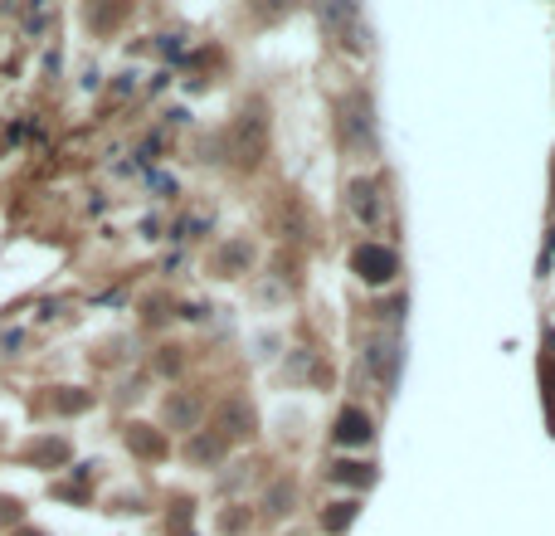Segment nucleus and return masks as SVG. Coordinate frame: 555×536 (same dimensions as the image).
Here are the masks:
<instances>
[{
  "label": "nucleus",
  "instance_id": "nucleus-1",
  "mask_svg": "<svg viewBox=\"0 0 555 536\" xmlns=\"http://www.w3.org/2000/svg\"><path fill=\"white\" fill-rule=\"evenodd\" d=\"M351 268H356L366 283H390V278L400 273V259H395V249H385V244H361V249L351 254Z\"/></svg>",
  "mask_w": 555,
  "mask_h": 536
},
{
  "label": "nucleus",
  "instance_id": "nucleus-2",
  "mask_svg": "<svg viewBox=\"0 0 555 536\" xmlns=\"http://www.w3.org/2000/svg\"><path fill=\"white\" fill-rule=\"evenodd\" d=\"M336 444H370V415H361V410H341V420H336Z\"/></svg>",
  "mask_w": 555,
  "mask_h": 536
},
{
  "label": "nucleus",
  "instance_id": "nucleus-3",
  "mask_svg": "<svg viewBox=\"0 0 555 536\" xmlns=\"http://www.w3.org/2000/svg\"><path fill=\"white\" fill-rule=\"evenodd\" d=\"M25 459L35 463V468H59V463H69V444L64 439H35Z\"/></svg>",
  "mask_w": 555,
  "mask_h": 536
},
{
  "label": "nucleus",
  "instance_id": "nucleus-4",
  "mask_svg": "<svg viewBox=\"0 0 555 536\" xmlns=\"http://www.w3.org/2000/svg\"><path fill=\"white\" fill-rule=\"evenodd\" d=\"M127 444H132L142 459H161V454H166V439H161L151 424H132V429H127Z\"/></svg>",
  "mask_w": 555,
  "mask_h": 536
},
{
  "label": "nucleus",
  "instance_id": "nucleus-5",
  "mask_svg": "<svg viewBox=\"0 0 555 536\" xmlns=\"http://www.w3.org/2000/svg\"><path fill=\"white\" fill-rule=\"evenodd\" d=\"M185 454H190L195 463H215V459L224 454V434H195Z\"/></svg>",
  "mask_w": 555,
  "mask_h": 536
},
{
  "label": "nucleus",
  "instance_id": "nucleus-6",
  "mask_svg": "<svg viewBox=\"0 0 555 536\" xmlns=\"http://www.w3.org/2000/svg\"><path fill=\"white\" fill-rule=\"evenodd\" d=\"M254 429V410L244 405V400H234L229 410H224V434H249Z\"/></svg>",
  "mask_w": 555,
  "mask_h": 536
},
{
  "label": "nucleus",
  "instance_id": "nucleus-7",
  "mask_svg": "<svg viewBox=\"0 0 555 536\" xmlns=\"http://www.w3.org/2000/svg\"><path fill=\"white\" fill-rule=\"evenodd\" d=\"M88 405H93L88 390H59V395H54V410H64V415H78V410H88Z\"/></svg>",
  "mask_w": 555,
  "mask_h": 536
},
{
  "label": "nucleus",
  "instance_id": "nucleus-8",
  "mask_svg": "<svg viewBox=\"0 0 555 536\" xmlns=\"http://www.w3.org/2000/svg\"><path fill=\"white\" fill-rule=\"evenodd\" d=\"M322 522H327V532H346L356 522V502H336L332 512H322Z\"/></svg>",
  "mask_w": 555,
  "mask_h": 536
},
{
  "label": "nucleus",
  "instance_id": "nucleus-9",
  "mask_svg": "<svg viewBox=\"0 0 555 536\" xmlns=\"http://www.w3.org/2000/svg\"><path fill=\"white\" fill-rule=\"evenodd\" d=\"M195 415H200V405H195L190 395H176V400L166 405V420L171 424H195Z\"/></svg>",
  "mask_w": 555,
  "mask_h": 536
},
{
  "label": "nucleus",
  "instance_id": "nucleus-10",
  "mask_svg": "<svg viewBox=\"0 0 555 536\" xmlns=\"http://www.w3.org/2000/svg\"><path fill=\"white\" fill-rule=\"evenodd\" d=\"M332 478H336V483H351V488H361V483H370L375 473H370V468H361V463H336Z\"/></svg>",
  "mask_w": 555,
  "mask_h": 536
},
{
  "label": "nucleus",
  "instance_id": "nucleus-11",
  "mask_svg": "<svg viewBox=\"0 0 555 536\" xmlns=\"http://www.w3.org/2000/svg\"><path fill=\"white\" fill-rule=\"evenodd\" d=\"M370 361H375V371H380L385 381L395 376V346H390V342H380V346H375V351H370Z\"/></svg>",
  "mask_w": 555,
  "mask_h": 536
},
{
  "label": "nucleus",
  "instance_id": "nucleus-12",
  "mask_svg": "<svg viewBox=\"0 0 555 536\" xmlns=\"http://www.w3.org/2000/svg\"><path fill=\"white\" fill-rule=\"evenodd\" d=\"M351 205H356L361 220H370V215H375V191H370V186H356V191H351Z\"/></svg>",
  "mask_w": 555,
  "mask_h": 536
},
{
  "label": "nucleus",
  "instance_id": "nucleus-13",
  "mask_svg": "<svg viewBox=\"0 0 555 536\" xmlns=\"http://www.w3.org/2000/svg\"><path fill=\"white\" fill-rule=\"evenodd\" d=\"M25 522V507L15 498H0V527H20Z\"/></svg>",
  "mask_w": 555,
  "mask_h": 536
},
{
  "label": "nucleus",
  "instance_id": "nucleus-14",
  "mask_svg": "<svg viewBox=\"0 0 555 536\" xmlns=\"http://www.w3.org/2000/svg\"><path fill=\"white\" fill-rule=\"evenodd\" d=\"M220 527H224V532H239V527H244V517H239V512H224Z\"/></svg>",
  "mask_w": 555,
  "mask_h": 536
},
{
  "label": "nucleus",
  "instance_id": "nucleus-15",
  "mask_svg": "<svg viewBox=\"0 0 555 536\" xmlns=\"http://www.w3.org/2000/svg\"><path fill=\"white\" fill-rule=\"evenodd\" d=\"M15 536H44V532H35V527H15Z\"/></svg>",
  "mask_w": 555,
  "mask_h": 536
}]
</instances>
